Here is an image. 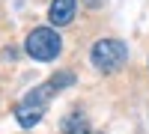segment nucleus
<instances>
[{
    "label": "nucleus",
    "mask_w": 149,
    "mask_h": 134,
    "mask_svg": "<svg viewBox=\"0 0 149 134\" xmlns=\"http://www.w3.org/2000/svg\"><path fill=\"white\" fill-rule=\"evenodd\" d=\"M63 134H90V125L81 113H72L63 119Z\"/></svg>",
    "instance_id": "5"
},
{
    "label": "nucleus",
    "mask_w": 149,
    "mask_h": 134,
    "mask_svg": "<svg viewBox=\"0 0 149 134\" xmlns=\"http://www.w3.org/2000/svg\"><path fill=\"white\" fill-rule=\"evenodd\" d=\"M51 92H57V90H54V83L48 81V83H42V87L30 90V92L15 104V119H18L24 128H33V125L45 116V107H48V101H51Z\"/></svg>",
    "instance_id": "1"
},
{
    "label": "nucleus",
    "mask_w": 149,
    "mask_h": 134,
    "mask_svg": "<svg viewBox=\"0 0 149 134\" xmlns=\"http://www.w3.org/2000/svg\"><path fill=\"white\" fill-rule=\"evenodd\" d=\"M51 83H54V90H63V87H69V83H74V75L72 72H60V75L51 78Z\"/></svg>",
    "instance_id": "6"
},
{
    "label": "nucleus",
    "mask_w": 149,
    "mask_h": 134,
    "mask_svg": "<svg viewBox=\"0 0 149 134\" xmlns=\"http://www.w3.org/2000/svg\"><path fill=\"white\" fill-rule=\"evenodd\" d=\"M74 9H78V0H54L51 9H48V18H51V24H57V27H66L74 18Z\"/></svg>",
    "instance_id": "4"
},
{
    "label": "nucleus",
    "mask_w": 149,
    "mask_h": 134,
    "mask_svg": "<svg viewBox=\"0 0 149 134\" xmlns=\"http://www.w3.org/2000/svg\"><path fill=\"white\" fill-rule=\"evenodd\" d=\"M128 57V48L122 45L119 39H98L90 51V60L98 72H116Z\"/></svg>",
    "instance_id": "3"
},
{
    "label": "nucleus",
    "mask_w": 149,
    "mask_h": 134,
    "mask_svg": "<svg viewBox=\"0 0 149 134\" xmlns=\"http://www.w3.org/2000/svg\"><path fill=\"white\" fill-rule=\"evenodd\" d=\"M98 3H102V0H86V6H98Z\"/></svg>",
    "instance_id": "7"
},
{
    "label": "nucleus",
    "mask_w": 149,
    "mask_h": 134,
    "mask_svg": "<svg viewBox=\"0 0 149 134\" xmlns=\"http://www.w3.org/2000/svg\"><path fill=\"white\" fill-rule=\"evenodd\" d=\"M24 48H27V54H30L33 60H39V63H51V60L63 51V39H60L57 30L39 27V30H33V33L27 36Z\"/></svg>",
    "instance_id": "2"
}]
</instances>
